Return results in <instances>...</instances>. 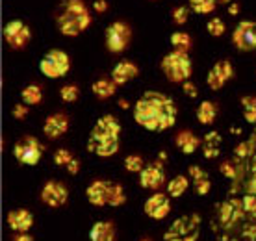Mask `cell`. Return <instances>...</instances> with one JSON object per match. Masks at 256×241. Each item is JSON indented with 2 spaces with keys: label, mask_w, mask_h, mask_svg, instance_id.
Instances as JSON below:
<instances>
[{
  "label": "cell",
  "mask_w": 256,
  "mask_h": 241,
  "mask_svg": "<svg viewBox=\"0 0 256 241\" xmlns=\"http://www.w3.org/2000/svg\"><path fill=\"white\" fill-rule=\"evenodd\" d=\"M12 114L15 119H19V120L26 119V115H28V106H26V104H17V106L13 108Z\"/></svg>",
  "instance_id": "35"
},
{
  "label": "cell",
  "mask_w": 256,
  "mask_h": 241,
  "mask_svg": "<svg viewBox=\"0 0 256 241\" xmlns=\"http://www.w3.org/2000/svg\"><path fill=\"white\" fill-rule=\"evenodd\" d=\"M70 69V60L69 54L64 50H54L46 52L43 60L39 62V70L45 74L46 78H62L65 76Z\"/></svg>",
  "instance_id": "4"
},
{
  "label": "cell",
  "mask_w": 256,
  "mask_h": 241,
  "mask_svg": "<svg viewBox=\"0 0 256 241\" xmlns=\"http://www.w3.org/2000/svg\"><path fill=\"white\" fill-rule=\"evenodd\" d=\"M67 198H69L67 188L60 182H54V180L46 182L41 190V200L50 208H60V206L67 204Z\"/></svg>",
  "instance_id": "11"
},
{
  "label": "cell",
  "mask_w": 256,
  "mask_h": 241,
  "mask_svg": "<svg viewBox=\"0 0 256 241\" xmlns=\"http://www.w3.org/2000/svg\"><path fill=\"white\" fill-rule=\"evenodd\" d=\"M218 117V104L210 100L200 102V106L197 110V119L200 124H214Z\"/></svg>",
  "instance_id": "21"
},
{
  "label": "cell",
  "mask_w": 256,
  "mask_h": 241,
  "mask_svg": "<svg viewBox=\"0 0 256 241\" xmlns=\"http://www.w3.org/2000/svg\"><path fill=\"white\" fill-rule=\"evenodd\" d=\"M182 89H184V93H186L188 96H192V98H195V96L198 95V89L195 88V86H193L192 82H182Z\"/></svg>",
  "instance_id": "38"
},
{
  "label": "cell",
  "mask_w": 256,
  "mask_h": 241,
  "mask_svg": "<svg viewBox=\"0 0 256 241\" xmlns=\"http://www.w3.org/2000/svg\"><path fill=\"white\" fill-rule=\"evenodd\" d=\"M43 154V145L34 136H26L13 146V156L22 165H38Z\"/></svg>",
  "instance_id": "7"
},
{
  "label": "cell",
  "mask_w": 256,
  "mask_h": 241,
  "mask_svg": "<svg viewBox=\"0 0 256 241\" xmlns=\"http://www.w3.org/2000/svg\"><path fill=\"white\" fill-rule=\"evenodd\" d=\"M74 160V156L70 154V150H67V148H58L56 152H54V164L58 165V167H69V164Z\"/></svg>",
  "instance_id": "31"
},
{
  "label": "cell",
  "mask_w": 256,
  "mask_h": 241,
  "mask_svg": "<svg viewBox=\"0 0 256 241\" xmlns=\"http://www.w3.org/2000/svg\"><path fill=\"white\" fill-rule=\"evenodd\" d=\"M190 176H192L195 182H200V180L208 178V174H206L200 167H197V165H192V167H190Z\"/></svg>",
  "instance_id": "34"
},
{
  "label": "cell",
  "mask_w": 256,
  "mask_h": 241,
  "mask_svg": "<svg viewBox=\"0 0 256 241\" xmlns=\"http://www.w3.org/2000/svg\"><path fill=\"white\" fill-rule=\"evenodd\" d=\"M164 182H166V172L162 162H154L140 172V184L145 190H158Z\"/></svg>",
  "instance_id": "12"
},
{
  "label": "cell",
  "mask_w": 256,
  "mask_h": 241,
  "mask_svg": "<svg viewBox=\"0 0 256 241\" xmlns=\"http://www.w3.org/2000/svg\"><path fill=\"white\" fill-rule=\"evenodd\" d=\"M190 12H192V8H188V6H176L171 12V19H173V22L176 26H182V24H186L188 19H190Z\"/></svg>",
  "instance_id": "30"
},
{
  "label": "cell",
  "mask_w": 256,
  "mask_h": 241,
  "mask_svg": "<svg viewBox=\"0 0 256 241\" xmlns=\"http://www.w3.org/2000/svg\"><path fill=\"white\" fill-rule=\"evenodd\" d=\"M60 96H62V100H65V102H74V100H78V96H80V89H78V86H72V84L64 86V88L60 89Z\"/></svg>",
  "instance_id": "32"
},
{
  "label": "cell",
  "mask_w": 256,
  "mask_h": 241,
  "mask_svg": "<svg viewBox=\"0 0 256 241\" xmlns=\"http://www.w3.org/2000/svg\"><path fill=\"white\" fill-rule=\"evenodd\" d=\"M188 186H190V182H188L186 176H174L169 184H167V191H169V195L171 197H180V195H184L188 190Z\"/></svg>",
  "instance_id": "25"
},
{
  "label": "cell",
  "mask_w": 256,
  "mask_h": 241,
  "mask_svg": "<svg viewBox=\"0 0 256 241\" xmlns=\"http://www.w3.org/2000/svg\"><path fill=\"white\" fill-rule=\"evenodd\" d=\"M226 10H228V13H230V15H238V12H240V6H238L236 2H232L230 6H226Z\"/></svg>",
  "instance_id": "43"
},
{
  "label": "cell",
  "mask_w": 256,
  "mask_h": 241,
  "mask_svg": "<svg viewBox=\"0 0 256 241\" xmlns=\"http://www.w3.org/2000/svg\"><path fill=\"white\" fill-rule=\"evenodd\" d=\"M141 241H150V240H147V238H145V240H141Z\"/></svg>",
  "instance_id": "48"
},
{
  "label": "cell",
  "mask_w": 256,
  "mask_h": 241,
  "mask_svg": "<svg viewBox=\"0 0 256 241\" xmlns=\"http://www.w3.org/2000/svg\"><path fill=\"white\" fill-rule=\"evenodd\" d=\"M232 43L238 50H256V20H242L232 32Z\"/></svg>",
  "instance_id": "8"
},
{
  "label": "cell",
  "mask_w": 256,
  "mask_h": 241,
  "mask_svg": "<svg viewBox=\"0 0 256 241\" xmlns=\"http://www.w3.org/2000/svg\"><path fill=\"white\" fill-rule=\"evenodd\" d=\"M91 91H93V95H95L96 98L106 100V98H110V96H114L117 93V84L114 82V80L100 78V80L93 82V86H91Z\"/></svg>",
  "instance_id": "19"
},
{
  "label": "cell",
  "mask_w": 256,
  "mask_h": 241,
  "mask_svg": "<svg viewBox=\"0 0 256 241\" xmlns=\"http://www.w3.org/2000/svg\"><path fill=\"white\" fill-rule=\"evenodd\" d=\"M126 202L124 190L116 182H110V193H108V206H121Z\"/></svg>",
  "instance_id": "26"
},
{
  "label": "cell",
  "mask_w": 256,
  "mask_h": 241,
  "mask_svg": "<svg viewBox=\"0 0 256 241\" xmlns=\"http://www.w3.org/2000/svg\"><path fill=\"white\" fill-rule=\"evenodd\" d=\"M232 76H234V67H232V64L228 60H221V62H218L210 69L208 76H206V84H208V88L212 91H219V89H223V86Z\"/></svg>",
  "instance_id": "10"
},
{
  "label": "cell",
  "mask_w": 256,
  "mask_h": 241,
  "mask_svg": "<svg viewBox=\"0 0 256 241\" xmlns=\"http://www.w3.org/2000/svg\"><path fill=\"white\" fill-rule=\"evenodd\" d=\"M169 241H195V236H190V238H186V240H182V238H173V240H169Z\"/></svg>",
  "instance_id": "45"
},
{
  "label": "cell",
  "mask_w": 256,
  "mask_h": 241,
  "mask_svg": "<svg viewBox=\"0 0 256 241\" xmlns=\"http://www.w3.org/2000/svg\"><path fill=\"white\" fill-rule=\"evenodd\" d=\"M171 44H173L174 50H180V52H190V48H192V36L188 32H182V30H178V32H173L171 34Z\"/></svg>",
  "instance_id": "23"
},
{
  "label": "cell",
  "mask_w": 256,
  "mask_h": 241,
  "mask_svg": "<svg viewBox=\"0 0 256 241\" xmlns=\"http://www.w3.org/2000/svg\"><path fill=\"white\" fill-rule=\"evenodd\" d=\"M138 74H140L138 65H136L134 62H130V60H122V62H119V64L114 67V70H112V80H114L117 86H124V84H128L130 80H134Z\"/></svg>",
  "instance_id": "14"
},
{
  "label": "cell",
  "mask_w": 256,
  "mask_h": 241,
  "mask_svg": "<svg viewBox=\"0 0 256 241\" xmlns=\"http://www.w3.org/2000/svg\"><path fill=\"white\" fill-rule=\"evenodd\" d=\"M219 146H221V136L218 132L206 134L204 141H202V154H204V158L206 160L218 158Z\"/></svg>",
  "instance_id": "20"
},
{
  "label": "cell",
  "mask_w": 256,
  "mask_h": 241,
  "mask_svg": "<svg viewBox=\"0 0 256 241\" xmlns=\"http://www.w3.org/2000/svg\"><path fill=\"white\" fill-rule=\"evenodd\" d=\"M174 143H176V146L184 154H193L200 146V140L193 132H190V130H182V132L176 134Z\"/></svg>",
  "instance_id": "18"
},
{
  "label": "cell",
  "mask_w": 256,
  "mask_h": 241,
  "mask_svg": "<svg viewBox=\"0 0 256 241\" xmlns=\"http://www.w3.org/2000/svg\"><path fill=\"white\" fill-rule=\"evenodd\" d=\"M242 106H244L245 112H256V96H244Z\"/></svg>",
  "instance_id": "37"
},
{
  "label": "cell",
  "mask_w": 256,
  "mask_h": 241,
  "mask_svg": "<svg viewBox=\"0 0 256 241\" xmlns=\"http://www.w3.org/2000/svg\"><path fill=\"white\" fill-rule=\"evenodd\" d=\"M134 119L147 130H167L176 120V106L162 93H145L134 106Z\"/></svg>",
  "instance_id": "1"
},
{
  "label": "cell",
  "mask_w": 256,
  "mask_h": 241,
  "mask_svg": "<svg viewBox=\"0 0 256 241\" xmlns=\"http://www.w3.org/2000/svg\"><path fill=\"white\" fill-rule=\"evenodd\" d=\"M218 6H219L218 0H190L192 12L198 13V15H210V13L216 12Z\"/></svg>",
  "instance_id": "24"
},
{
  "label": "cell",
  "mask_w": 256,
  "mask_h": 241,
  "mask_svg": "<svg viewBox=\"0 0 256 241\" xmlns=\"http://www.w3.org/2000/svg\"><path fill=\"white\" fill-rule=\"evenodd\" d=\"M67 171L70 172V174H78V171H80V162H78L76 158L72 160L69 164V167H67Z\"/></svg>",
  "instance_id": "41"
},
{
  "label": "cell",
  "mask_w": 256,
  "mask_h": 241,
  "mask_svg": "<svg viewBox=\"0 0 256 241\" xmlns=\"http://www.w3.org/2000/svg\"><path fill=\"white\" fill-rule=\"evenodd\" d=\"M67 130H69V119L64 114H54L46 117L45 124H43V134L48 140H58Z\"/></svg>",
  "instance_id": "13"
},
{
  "label": "cell",
  "mask_w": 256,
  "mask_h": 241,
  "mask_svg": "<svg viewBox=\"0 0 256 241\" xmlns=\"http://www.w3.org/2000/svg\"><path fill=\"white\" fill-rule=\"evenodd\" d=\"M169 212H171V204H169V200H166V202L162 204L160 208L152 214V219H164V217L169 216Z\"/></svg>",
  "instance_id": "33"
},
{
  "label": "cell",
  "mask_w": 256,
  "mask_h": 241,
  "mask_svg": "<svg viewBox=\"0 0 256 241\" xmlns=\"http://www.w3.org/2000/svg\"><path fill=\"white\" fill-rule=\"evenodd\" d=\"M124 169L128 172H141L145 169V164H143V158L138 156V154H130L124 158Z\"/></svg>",
  "instance_id": "29"
},
{
  "label": "cell",
  "mask_w": 256,
  "mask_h": 241,
  "mask_svg": "<svg viewBox=\"0 0 256 241\" xmlns=\"http://www.w3.org/2000/svg\"><path fill=\"white\" fill-rule=\"evenodd\" d=\"M245 119L249 122H256V112H245Z\"/></svg>",
  "instance_id": "44"
},
{
  "label": "cell",
  "mask_w": 256,
  "mask_h": 241,
  "mask_svg": "<svg viewBox=\"0 0 256 241\" xmlns=\"http://www.w3.org/2000/svg\"><path fill=\"white\" fill-rule=\"evenodd\" d=\"M210 188H212V182L208 180V178L200 180V182H195V190H197L198 195H206V193L210 191Z\"/></svg>",
  "instance_id": "36"
},
{
  "label": "cell",
  "mask_w": 256,
  "mask_h": 241,
  "mask_svg": "<svg viewBox=\"0 0 256 241\" xmlns=\"http://www.w3.org/2000/svg\"><path fill=\"white\" fill-rule=\"evenodd\" d=\"M13 241H34V238L32 236H28L26 232H20L19 236H15V240Z\"/></svg>",
  "instance_id": "42"
},
{
  "label": "cell",
  "mask_w": 256,
  "mask_h": 241,
  "mask_svg": "<svg viewBox=\"0 0 256 241\" xmlns=\"http://www.w3.org/2000/svg\"><path fill=\"white\" fill-rule=\"evenodd\" d=\"M8 224L15 232H28L34 226V216L28 210H13L8 214Z\"/></svg>",
  "instance_id": "15"
},
{
  "label": "cell",
  "mask_w": 256,
  "mask_h": 241,
  "mask_svg": "<svg viewBox=\"0 0 256 241\" xmlns=\"http://www.w3.org/2000/svg\"><path fill=\"white\" fill-rule=\"evenodd\" d=\"M108 193H110V182H106V180H95L86 190L88 200L91 204H95V206H108Z\"/></svg>",
  "instance_id": "16"
},
{
  "label": "cell",
  "mask_w": 256,
  "mask_h": 241,
  "mask_svg": "<svg viewBox=\"0 0 256 241\" xmlns=\"http://www.w3.org/2000/svg\"><path fill=\"white\" fill-rule=\"evenodd\" d=\"M20 98H22V102H24L26 106H38L39 102L43 100V91H41L39 86L32 84V86H26V88L22 89Z\"/></svg>",
  "instance_id": "22"
},
{
  "label": "cell",
  "mask_w": 256,
  "mask_h": 241,
  "mask_svg": "<svg viewBox=\"0 0 256 241\" xmlns=\"http://www.w3.org/2000/svg\"><path fill=\"white\" fill-rule=\"evenodd\" d=\"M56 24L62 36L76 38L91 24V12L84 0H65L56 13Z\"/></svg>",
  "instance_id": "2"
},
{
  "label": "cell",
  "mask_w": 256,
  "mask_h": 241,
  "mask_svg": "<svg viewBox=\"0 0 256 241\" xmlns=\"http://www.w3.org/2000/svg\"><path fill=\"white\" fill-rule=\"evenodd\" d=\"M206 30H208V34H210L212 38H221V36L226 32V26H224L223 19L212 17V19L206 22Z\"/></svg>",
  "instance_id": "28"
},
{
  "label": "cell",
  "mask_w": 256,
  "mask_h": 241,
  "mask_svg": "<svg viewBox=\"0 0 256 241\" xmlns=\"http://www.w3.org/2000/svg\"><path fill=\"white\" fill-rule=\"evenodd\" d=\"M219 4H223V6H230L232 4V0H218Z\"/></svg>",
  "instance_id": "46"
},
{
  "label": "cell",
  "mask_w": 256,
  "mask_h": 241,
  "mask_svg": "<svg viewBox=\"0 0 256 241\" xmlns=\"http://www.w3.org/2000/svg\"><path fill=\"white\" fill-rule=\"evenodd\" d=\"M91 241H116V226L112 221H98L90 232Z\"/></svg>",
  "instance_id": "17"
},
{
  "label": "cell",
  "mask_w": 256,
  "mask_h": 241,
  "mask_svg": "<svg viewBox=\"0 0 256 241\" xmlns=\"http://www.w3.org/2000/svg\"><path fill=\"white\" fill-rule=\"evenodd\" d=\"M162 72L166 74V78L169 82L173 84H180L186 82L188 78L192 76V60L188 56V52H180V50H173L166 54L164 60H162Z\"/></svg>",
  "instance_id": "3"
},
{
  "label": "cell",
  "mask_w": 256,
  "mask_h": 241,
  "mask_svg": "<svg viewBox=\"0 0 256 241\" xmlns=\"http://www.w3.org/2000/svg\"><path fill=\"white\" fill-rule=\"evenodd\" d=\"M167 197L164 195V193H154L152 197L147 198V202H145V206H143V210H145V214H147L148 217H152V214L156 212V210L160 208L162 204L166 202Z\"/></svg>",
  "instance_id": "27"
},
{
  "label": "cell",
  "mask_w": 256,
  "mask_h": 241,
  "mask_svg": "<svg viewBox=\"0 0 256 241\" xmlns=\"http://www.w3.org/2000/svg\"><path fill=\"white\" fill-rule=\"evenodd\" d=\"M93 10H95L96 13L108 12V0H95V2H93Z\"/></svg>",
  "instance_id": "39"
},
{
  "label": "cell",
  "mask_w": 256,
  "mask_h": 241,
  "mask_svg": "<svg viewBox=\"0 0 256 241\" xmlns=\"http://www.w3.org/2000/svg\"><path fill=\"white\" fill-rule=\"evenodd\" d=\"M221 172H223V174H226L228 178H234V169H232V165L226 164V162H224V164H221Z\"/></svg>",
  "instance_id": "40"
},
{
  "label": "cell",
  "mask_w": 256,
  "mask_h": 241,
  "mask_svg": "<svg viewBox=\"0 0 256 241\" xmlns=\"http://www.w3.org/2000/svg\"><path fill=\"white\" fill-rule=\"evenodd\" d=\"M4 39L12 48L22 50L32 39V30L22 20H10L4 26Z\"/></svg>",
  "instance_id": "9"
},
{
  "label": "cell",
  "mask_w": 256,
  "mask_h": 241,
  "mask_svg": "<svg viewBox=\"0 0 256 241\" xmlns=\"http://www.w3.org/2000/svg\"><path fill=\"white\" fill-rule=\"evenodd\" d=\"M119 132H121V126L116 120L114 115H104L96 120L95 128L91 132V140H90V150L98 143H112V141H119Z\"/></svg>",
  "instance_id": "6"
},
{
  "label": "cell",
  "mask_w": 256,
  "mask_h": 241,
  "mask_svg": "<svg viewBox=\"0 0 256 241\" xmlns=\"http://www.w3.org/2000/svg\"><path fill=\"white\" fill-rule=\"evenodd\" d=\"M119 108H128V102L121 98V100H119Z\"/></svg>",
  "instance_id": "47"
},
{
  "label": "cell",
  "mask_w": 256,
  "mask_h": 241,
  "mask_svg": "<svg viewBox=\"0 0 256 241\" xmlns=\"http://www.w3.org/2000/svg\"><path fill=\"white\" fill-rule=\"evenodd\" d=\"M104 39H106V48L112 54H119V52L126 50L132 41V28L122 20H114L106 28Z\"/></svg>",
  "instance_id": "5"
}]
</instances>
